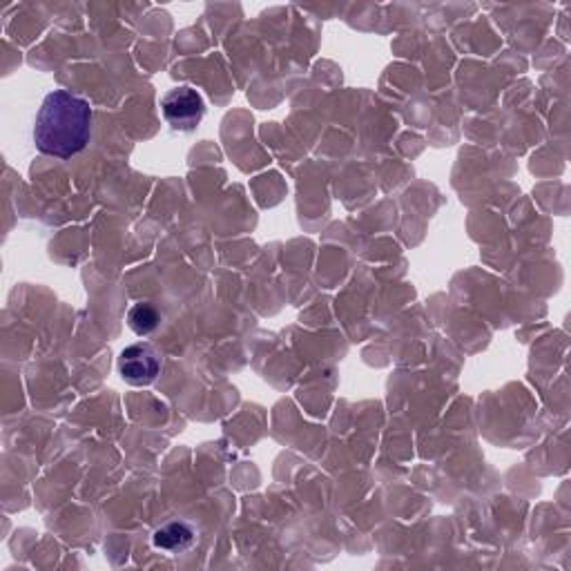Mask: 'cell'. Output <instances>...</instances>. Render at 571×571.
<instances>
[{"instance_id": "1", "label": "cell", "mask_w": 571, "mask_h": 571, "mask_svg": "<svg viewBox=\"0 0 571 571\" xmlns=\"http://www.w3.org/2000/svg\"><path fill=\"white\" fill-rule=\"evenodd\" d=\"M92 136L90 103L68 90L49 92L34 121V143L43 154L72 159L83 152Z\"/></svg>"}, {"instance_id": "2", "label": "cell", "mask_w": 571, "mask_h": 571, "mask_svg": "<svg viewBox=\"0 0 571 571\" xmlns=\"http://www.w3.org/2000/svg\"><path fill=\"white\" fill-rule=\"evenodd\" d=\"M162 112L173 130L194 132L205 117V100L194 87L179 85L162 98Z\"/></svg>"}, {"instance_id": "3", "label": "cell", "mask_w": 571, "mask_h": 571, "mask_svg": "<svg viewBox=\"0 0 571 571\" xmlns=\"http://www.w3.org/2000/svg\"><path fill=\"white\" fill-rule=\"evenodd\" d=\"M119 373L132 386H147L162 373V355L145 342L132 344L119 357Z\"/></svg>"}, {"instance_id": "4", "label": "cell", "mask_w": 571, "mask_h": 571, "mask_svg": "<svg viewBox=\"0 0 571 571\" xmlns=\"http://www.w3.org/2000/svg\"><path fill=\"white\" fill-rule=\"evenodd\" d=\"M152 543L157 549H164L170 554L186 551L194 543V530L186 523H168L162 530L154 532Z\"/></svg>"}, {"instance_id": "5", "label": "cell", "mask_w": 571, "mask_h": 571, "mask_svg": "<svg viewBox=\"0 0 571 571\" xmlns=\"http://www.w3.org/2000/svg\"><path fill=\"white\" fill-rule=\"evenodd\" d=\"M159 310L154 308L150 301H139L130 308V313H128V324L130 329L141 335V337H147L150 333H154L159 329Z\"/></svg>"}]
</instances>
